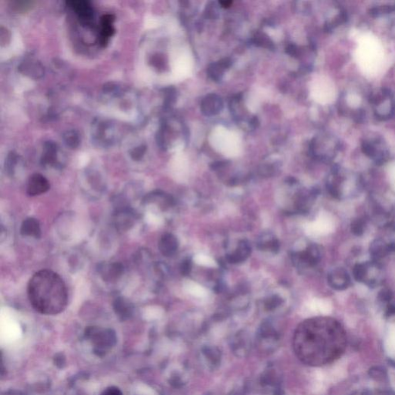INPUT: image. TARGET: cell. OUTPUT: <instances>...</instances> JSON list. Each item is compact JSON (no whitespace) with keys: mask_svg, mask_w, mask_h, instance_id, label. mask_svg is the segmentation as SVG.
Listing matches in <instances>:
<instances>
[{"mask_svg":"<svg viewBox=\"0 0 395 395\" xmlns=\"http://www.w3.org/2000/svg\"><path fill=\"white\" fill-rule=\"evenodd\" d=\"M346 334L337 321L310 320L297 328L292 340L295 355L309 366L319 367L336 360L346 348Z\"/></svg>","mask_w":395,"mask_h":395,"instance_id":"1","label":"cell"},{"mask_svg":"<svg viewBox=\"0 0 395 395\" xmlns=\"http://www.w3.org/2000/svg\"><path fill=\"white\" fill-rule=\"evenodd\" d=\"M27 293L32 307L45 315L60 314L68 305V291L64 280L48 269L33 276L29 281Z\"/></svg>","mask_w":395,"mask_h":395,"instance_id":"2","label":"cell"},{"mask_svg":"<svg viewBox=\"0 0 395 395\" xmlns=\"http://www.w3.org/2000/svg\"><path fill=\"white\" fill-rule=\"evenodd\" d=\"M368 103L374 117L379 121H388L395 115V98L390 89L380 88L371 93Z\"/></svg>","mask_w":395,"mask_h":395,"instance_id":"3","label":"cell"},{"mask_svg":"<svg viewBox=\"0 0 395 395\" xmlns=\"http://www.w3.org/2000/svg\"><path fill=\"white\" fill-rule=\"evenodd\" d=\"M360 147L365 156L372 160L377 165L385 164L390 157L388 143L378 134H369L363 137Z\"/></svg>","mask_w":395,"mask_h":395,"instance_id":"4","label":"cell"},{"mask_svg":"<svg viewBox=\"0 0 395 395\" xmlns=\"http://www.w3.org/2000/svg\"><path fill=\"white\" fill-rule=\"evenodd\" d=\"M85 336L94 346V351L98 355H104L111 349L117 342L116 333L110 329L89 326L86 329Z\"/></svg>","mask_w":395,"mask_h":395,"instance_id":"5","label":"cell"},{"mask_svg":"<svg viewBox=\"0 0 395 395\" xmlns=\"http://www.w3.org/2000/svg\"><path fill=\"white\" fill-rule=\"evenodd\" d=\"M50 182L41 174H34L30 177L27 185V193L30 196H36L50 189Z\"/></svg>","mask_w":395,"mask_h":395,"instance_id":"6","label":"cell"},{"mask_svg":"<svg viewBox=\"0 0 395 395\" xmlns=\"http://www.w3.org/2000/svg\"><path fill=\"white\" fill-rule=\"evenodd\" d=\"M69 7L74 11L83 23H89L94 18V9L90 2L77 0L67 2Z\"/></svg>","mask_w":395,"mask_h":395,"instance_id":"7","label":"cell"},{"mask_svg":"<svg viewBox=\"0 0 395 395\" xmlns=\"http://www.w3.org/2000/svg\"><path fill=\"white\" fill-rule=\"evenodd\" d=\"M114 20L115 17L112 14L104 15L101 17V31L98 40L102 46H106L108 45L110 37L113 36L115 33V29L113 27Z\"/></svg>","mask_w":395,"mask_h":395,"instance_id":"8","label":"cell"},{"mask_svg":"<svg viewBox=\"0 0 395 395\" xmlns=\"http://www.w3.org/2000/svg\"><path fill=\"white\" fill-rule=\"evenodd\" d=\"M19 70L23 74L30 76L31 78L35 80L41 78L44 74L43 65L35 59H26L25 61L20 64Z\"/></svg>","mask_w":395,"mask_h":395,"instance_id":"9","label":"cell"},{"mask_svg":"<svg viewBox=\"0 0 395 395\" xmlns=\"http://www.w3.org/2000/svg\"><path fill=\"white\" fill-rule=\"evenodd\" d=\"M329 283L333 289L337 290H344L351 284V277L348 272L343 268H337L330 273Z\"/></svg>","mask_w":395,"mask_h":395,"instance_id":"10","label":"cell"},{"mask_svg":"<svg viewBox=\"0 0 395 395\" xmlns=\"http://www.w3.org/2000/svg\"><path fill=\"white\" fill-rule=\"evenodd\" d=\"M59 147L57 144L47 142L44 144L41 164L43 166H56L59 164Z\"/></svg>","mask_w":395,"mask_h":395,"instance_id":"11","label":"cell"},{"mask_svg":"<svg viewBox=\"0 0 395 395\" xmlns=\"http://www.w3.org/2000/svg\"><path fill=\"white\" fill-rule=\"evenodd\" d=\"M100 273L107 282H113L122 276L124 267L121 262H113L111 264H103L100 266Z\"/></svg>","mask_w":395,"mask_h":395,"instance_id":"12","label":"cell"},{"mask_svg":"<svg viewBox=\"0 0 395 395\" xmlns=\"http://www.w3.org/2000/svg\"><path fill=\"white\" fill-rule=\"evenodd\" d=\"M113 310L117 317L122 321L129 319L134 312L133 305L129 300L120 296L113 302Z\"/></svg>","mask_w":395,"mask_h":395,"instance_id":"13","label":"cell"},{"mask_svg":"<svg viewBox=\"0 0 395 395\" xmlns=\"http://www.w3.org/2000/svg\"><path fill=\"white\" fill-rule=\"evenodd\" d=\"M390 246L387 244L384 240L381 239H375L370 244V254L372 258V261L378 262L380 259L390 253Z\"/></svg>","mask_w":395,"mask_h":395,"instance_id":"14","label":"cell"},{"mask_svg":"<svg viewBox=\"0 0 395 395\" xmlns=\"http://www.w3.org/2000/svg\"><path fill=\"white\" fill-rule=\"evenodd\" d=\"M20 233L23 236L39 239L41 237V229L38 220L28 218L23 221L20 228Z\"/></svg>","mask_w":395,"mask_h":395,"instance_id":"15","label":"cell"},{"mask_svg":"<svg viewBox=\"0 0 395 395\" xmlns=\"http://www.w3.org/2000/svg\"><path fill=\"white\" fill-rule=\"evenodd\" d=\"M134 216L129 210H121L116 214L115 225L117 229L121 230L128 229L131 225H133Z\"/></svg>","mask_w":395,"mask_h":395,"instance_id":"16","label":"cell"},{"mask_svg":"<svg viewBox=\"0 0 395 395\" xmlns=\"http://www.w3.org/2000/svg\"><path fill=\"white\" fill-rule=\"evenodd\" d=\"M369 268L370 263L365 262V263H358L353 268V276L357 282L365 283L367 282V275H368Z\"/></svg>","mask_w":395,"mask_h":395,"instance_id":"17","label":"cell"},{"mask_svg":"<svg viewBox=\"0 0 395 395\" xmlns=\"http://www.w3.org/2000/svg\"><path fill=\"white\" fill-rule=\"evenodd\" d=\"M176 243L174 238L170 235H165L160 241L159 248L161 252L165 255H169L174 252Z\"/></svg>","mask_w":395,"mask_h":395,"instance_id":"18","label":"cell"},{"mask_svg":"<svg viewBox=\"0 0 395 395\" xmlns=\"http://www.w3.org/2000/svg\"><path fill=\"white\" fill-rule=\"evenodd\" d=\"M64 140L66 144L72 149L78 147L80 142L79 134L73 130L68 131L64 133Z\"/></svg>","mask_w":395,"mask_h":395,"instance_id":"19","label":"cell"},{"mask_svg":"<svg viewBox=\"0 0 395 395\" xmlns=\"http://www.w3.org/2000/svg\"><path fill=\"white\" fill-rule=\"evenodd\" d=\"M371 14L375 16H385L395 12V4H386V5H376L370 9Z\"/></svg>","mask_w":395,"mask_h":395,"instance_id":"20","label":"cell"},{"mask_svg":"<svg viewBox=\"0 0 395 395\" xmlns=\"http://www.w3.org/2000/svg\"><path fill=\"white\" fill-rule=\"evenodd\" d=\"M187 290L189 292L191 296H196V297L202 298L207 296L208 292L204 287L195 283L190 282L187 284Z\"/></svg>","mask_w":395,"mask_h":395,"instance_id":"21","label":"cell"},{"mask_svg":"<svg viewBox=\"0 0 395 395\" xmlns=\"http://www.w3.org/2000/svg\"><path fill=\"white\" fill-rule=\"evenodd\" d=\"M366 220L363 218H358L354 220L351 225V232L357 236H360L364 232L366 227Z\"/></svg>","mask_w":395,"mask_h":395,"instance_id":"22","label":"cell"},{"mask_svg":"<svg viewBox=\"0 0 395 395\" xmlns=\"http://www.w3.org/2000/svg\"><path fill=\"white\" fill-rule=\"evenodd\" d=\"M194 261L197 264L201 266H208V267H216L217 263L213 258L204 254H199L194 257Z\"/></svg>","mask_w":395,"mask_h":395,"instance_id":"23","label":"cell"},{"mask_svg":"<svg viewBox=\"0 0 395 395\" xmlns=\"http://www.w3.org/2000/svg\"><path fill=\"white\" fill-rule=\"evenodd\" d=\"M18 160H19V157H18L17 154L13 152V151L9 153L7 159H6V162H5V169L7 171L8 174L10 175V176L14 174L15 169H16V166L17 165Z\"/></svg>","mask_w":395,"mask_h":395,"instance_id":"24","label":"cell"},{"mask_svg":"<svg viewBox=\"0 0 395 395\" xmlns=\"http://www.w3.org/2000/svg\"><path fill=\"white\" fill-rule=\"evenodd\" d=\"M146 147L145 146L141 145L139 147H135V148L131 151V156L132 159L135 161H140L144 155L145 154Z\"/></svg>","mask_w":395,"mask_h":395,"instance_id":"25","label":"cell"},{"mask_svg":"<svg viewBox=\"0 0 395 395\" xmlns=\"http://www.w3.org/2000/svg\"><path fill=\"white\" fill-rule=\"evenodd\" d=\"M393 298V292L388 288H383L378 293V299L382 302H389Z\"/></svg>","mask_w":395,"mask_h":395,"instance_id":"26","label":"cell"},{"mask_svg":"<svg viewBox=\"0 0 395 395\" xmlns=\"http://www.w3.org/2000/svg\"><path fill=\"white\" fill-rule=\"evenodd\" d=\"M101 395H123V393L117 387L112 386L105 389Z\"/></svg>","mask_w":395,"mask_h":395,"instance_id":"27","label":"cell"},{"mask_svg":"<svg viewBox=\"0 0 395 395\" xmlns=\"http://www.w3.org/2000/svg\"><path fill=\"white\" fill-rule=\"evenodd\" d=\"M2 395H23L21 392H18V391H8V392H4Z\"/></svg>","mask_w":395,"mask_h":395,"instance_id":"28","label":"cell"},{"mask_svg":"<svg viewBox=\"0 0 395 395\" xmlns=\"http://www.w3.org/2000/svg\"><path fill=\"white\" fill-rule=\"evenodd\" d=\"M392 74H393L394 78H395V67L393 69V73H392Z\"/></svg>","mask_w":395,"mask_h":395,"instance_id":"29","label":"cell"}]
</instances>
